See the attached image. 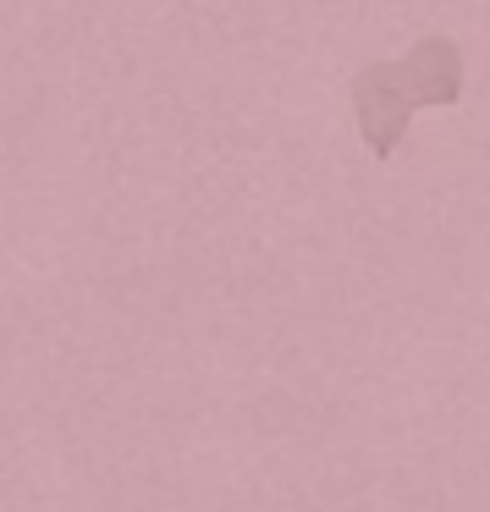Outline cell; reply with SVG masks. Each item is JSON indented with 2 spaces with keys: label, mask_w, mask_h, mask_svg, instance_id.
Masks as SVG:
<instances>
[{
  "label": "cell",
  "mask_w": 490,
  "mask_h": 512,
  "mask_svg": "<svg viewBox=\"0 0 490 512\" xmlns=\"http://www.w3.org/2000/svg\"><path fill=\"white\" fill-rule=\"evenodd\" d=\"M463 50L446 34H424L402 61H364L353 78V105L358 127L375 160H391L402 144V127L419 105H457L463 100Z\"/></svg>",
  "instance_id": "obj_1"
}]
</instances>
